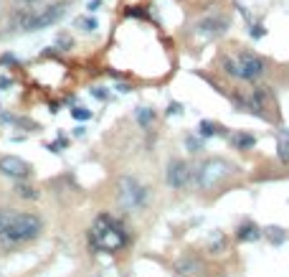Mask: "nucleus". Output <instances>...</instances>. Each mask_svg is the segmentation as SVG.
<instances>
[{
  "mask_svg": "<svg viewBox=\"0 0 289 277\" xmlns=\"http://www.w3.org/2000/svg\"><path fill=\"white\" fill-rule=\"evenodd\" d=\"M231 145H236L238 150H249V147L256 145V138L249 135V133H233L231 135Z\"/></svg>",
  "mask_w": 289,
  "mask_h": 277,
  "instance_id": "nucleus-11",
  "label": "nucleus"
},
{
  "mask_svg": "<svg viewBox=\"0 0 289 277\" xmlns=\"http://www.w3.org/2000/svg\"><path fill=\"white\" fill-rule=\"evenodd\" d=\"M15 3H23V5H33V3H38V0H15Z\"/></svg>",
  "mask_w": 289,
  "mask_h": 277,
  "instance_id": "nucleus-26",
  "label": "nucleus"
},
{
  "mask_svg": "<svg viewBox=\"0 0 289 277\" xmlns=\"http://www.w3.org/2000/svg\"><path fill=\"white\" fill-rule=\"evenodd\" d=\"M185 145H188L190 153H201L203 150V142L198 140V138H185Z\"/></svg>",
  "mask_w": 289,
  "mask_h": 277,
  "instance_id": "nucleus-17",
  "label": "nucleus"
},
{
  "mask_svg": "<svg viewBox=\"0 0 289 277\" xmlns=\"http://www.w3.org/2000/svg\"><path fill=\"white\" fill-rule=\"evenodd\" d=\"M0 64H15V56H13V54H5V56H0Z\"/></svg>",
  "mask_w": 289,
  "mask_h": 277,
  "instance_id": "nucleus-25",
  "label": "nucleus"
},
{
  "mask_svg": "<svg viewBox=\"0 0 289 277\" xmlns=\"http://www.w3.org/2000/svg\"><path fill=\"white\" fill-rule=\"evenodd\" d=\"M71 44H74V41H71L69 36H58V46H63L61 51H69V49H71Z\"/></svg>",
  "mask_w": 289,
  "mask_h": 277,
  "instance_id": "nucleus-21",
  "label": "nucleus"
},
{
  "mask_svg": "<svg viewBox=\"0 0 289 277\" xmlns=\"http://www.w3.org/2000/svg\"><path fill=\"white\" fill-rule=\"evenodd\" d=\"M0 173L8 176V178L20 181V178H28L31 176V165L26 160L15 158V155H5V158H0Z\"/></svg>",
  "mask_w": 289,
  "mask_h": 277,
  "instance_id": "nucleus-9",
  "label": "nucleus"
},
{
  "mask_svg": "<svg viewBox=\"0 0 289 277\" xmlns=\"http://www.w3.org/2000/svg\"><path fill=\"white\" fill-rule=\"evenodd\" d=\"M92 94H94V97H97V99H102V102H104V99H107V92H104V89H102V87H94V89H92Z\"/></svg>",
  "mask_w": 289,
  "mask_h": 277,
  "instance_id": "nucleus-23",
  "label": "nucleus"
},
{
  "mask_svg": "<svg viewBox=\"0 0 289 277\" xmlns=\"http://www.w3.org/2000/svg\"><path fill=\"white\" fill-rule=\"evenodd\" d=\"M15 191H18V196H23V199H36V196H38L36 191H33L31 186H26V183H18Z\"/></svg>",
  "mask_w": 289,
  "mask_h": 277,
  "instance_id": "nucleus-16",
  "label": "nucleus"
},
{
  "mask_svg": "<svg viewBox=\"0 0 289 277\" xmlns=\"http://www.w3.org/2000/svg\"><path fill=\"white\" fill-rule=\"evenodd\" d=\"M198 130H201V138H213V135L221 133V127L216 122H211V120H203L201 125H198Z\"/></svg>",
  "mask_w": 289,
  "mask_h": 277,
  "instance_id": "nucleus-13",
  "label": "nucleus"
},
{
  "mask_svg": "<svg viewBox=\"0 0 289 277\" xmlns=\"http://www.w3.org/2000/svg\"><path fill=\"white\" fill-rule=\"evenodd\" d=\"M224 69L226 74L236 76V79H243V81H256L261 74H264V59H259L256 54H238L233 59H226L224 61Z\"/></svg>",
  "mask_w": 289,
  "mask_h": 277,
  "instance_id": "nucleus-4",
  "label": "nucleus"
},
{
  "mask_svg": "<svg viewBox=\"0 0 289 277\" xmlns=\"http://www.w3.org/2000/svg\"><path fill=\"white\" fill-rule=\"evenodd\" d=\"M71 115H74L76 120H81V122H84V120H92V110H84V107H74Z\"/></svg>",
  "mask_w": 289,
  "mask_h": 277,
  "instance_id": "nucleus-18",
  "label": "nucleus"
},
{
  "mask_svg": "<svg viewBox=\"0 0 289 277\" xmlns=\"http://www.w3.org/2000/svg\"><path fill=\"white\" fill-rule=\"evenodd\" d=\"M135 117H137V122H140L142 127H150V125L155 122V112H152L150 107H137Z\"/></svg>",
  "mask_w": 289,
  "mask_h": 277,
  "instance_id": "nucleus-12",
  "label": "nucleus"
},
{
  "mask_svg": "<svg viewBox=\"0 0 289 277\" xmlns=\"http://www.w3.org/2000/svg\"><path fill=\"white\" fill-rule=\"evenodd\" d=\"M66 10H69V3H54V5L41 8V10L23 8L20 13H15L13 26L20 28V31H43V28L58 23V20L66 15Z\"/></svg>",
  "mask_w": 289,
  "mask_h": 277,
  "instance_id": "nucleus-3",
  "label": "nucleus"
},
{
  "mask_svg": "<svg viewBox=\"0 0 289 277\" xmlns=\"http://www.w3.org/2000/svg\"><path fill=\"white\" fill-rule=\"evenodd\" d=\"M76 26H79L81 31H97V28H99L97 18H79V20H76Z\"/></svg>",
  "mask_w": 289,
  "mask_h": 277,
  "instance_id": "nucleus-14",
  "label": "nucleus"
},
{
  "mask_svg": "<svg viewBox=\"0 0 289 277\" xmlns=\"http://www.w3.org/2000/svg\"><path fill=\"white\" fill-rule=\"evenodd\" d=\"M99 5H102V0H89V13H94V10H99Z\"/></svg>",
  "mask_w": 289,
  "mask_h": 277,
  "instance_id": "nucleus-24",
  "label": "nucleus"
},
{
  "mask_svg": "<svg viewBox=\"0 0 289 277\" xmlns=\"http://www.w3.org/2000/svg\"><path fill=\"white\" fill-rule=\"evenodd\" d=\"M266 237L272 239V244H282V242H284V234H282V229H274V226L266 229Z\"/></svg>",
  "mask_w": 289,
  "mask_h": 277,
  "instance_id": "nucleus-15",
  "label": "nucleus"
},
{
  "mask_svg": "<svg viewBox=\"0 0 289 277\" xmlns=\"http://www.w3.org/2000/svg\"><path fill=\"white\" fill-rule=\"evenodd\" d=\"M41 219L33 214H18L10 208H0V244L18 247L36 239L41 234Z\"/></svg>",
  "mask_w": 289,
  "mask_h": 277,
  "instance_id": "nucleus-1",
  "label": "nucleus"
},
{
  "mask_svg": "<svg viewBox=\"0 0 289 277\" xmlns=\"http://www.w3.org/2000/svg\"><path fill=\"white\" fill-rule=\"evenodd\" d=\"M236 237H238V242H256V239H261V229L256 224H243Z\"/></svg>",
  "mask_w": 289,
  "mask_h": 277,
  "instance_id": "nucleus-10",
  "label": "nucleus"
},
{
  "mask_svg": "<svg viewBox=\"0 0 289 277\" xmlns=\"http://www.w3.org/2000/svg\"><path fill=\"white\" fill-rule=\"evenodd\" d=\"M190 181V168L183 160H170L168 170H165V183L170 188H185Z\"/></svg>",
  "mask_w": 289,
  "mask_h": 277,
  "instance_id": "nucleus-8",
  "label": "nucleus"
},
{
  "mask_svg": "<svg viewBox=\"0 0 289 277\" xmlns=\"http://www.w3.org/2000/svg\"><path fill=\"white\" fill-rule=\"evenodd\" d=\"M89 242H92V247L99 249V252H117V249H122L129 242V237H127L124 226L115 216L102 214L94 221L92 231H89Z\"/></svg>",
  "mask_w": 289,
  "mask_h": 277,
  "instance_id": "nucleus-2",
  "label": "nucleus"
},
{
  "mask_svg": "<svg viewBox=\"0 0 289 277\" xmlns=\"http://www.w3.org/2000/svg\"><path fill=\"white\" fill-rule=\"evenodd\" d=\"M63 145H66V138H58L56 142L49 145V150H51V153H61V147H63Z\"/></svg>",
  "mask_w": 289,
  "mask_h": 277,
  "instance_id": "nucleus-20",
  "label": "nucleus"
},
{
  "mask_svg": "<svg viewBox=\"0 0 289 277\" xmlns=\"http://www.w3.org/2000/svg\"><path fill=\"white\" fill-rule=\"evenodd\" d=\"M165 115H168V117H173V115H183V104H180V102H170V104H168V110H165Z\"/></svg>",
  "mask_w": 289,
  "mask_h": 277,
  "instance_id": "nucleus-19",
  "label": "nucleus"
},
{
  "mask_svg": "<svg viewBox=\"0 0 289 277\" xmlns=\"http://www.w3.org/2000/svg\"><path fill=\"white\" fill-rule=\"evenodd\" d=\"M145 199H147V191H145V186H140L137 178H129L127 176V178L119 181V201H122V206L127 211L140 208L145 204Z\"/></svg>",
  "mask_w": 289,
  "mask_h": 277,
  "instance_id": "nucleus-6",
  "label": "nucleus"
},
{
  "mask_svg": "<svg viewBox=\"0 0 289 277\" xmlns=\"http://www.w3.org/2000/svg\"><path fill=\"white\" fill-rule=\"evenodd\" d=\"M226 28H229V18H224V15H208V18H203L201 23L195 26V33L201 36V38H218L221 33H226Z\"/></svg>",
  "mask_w": 289,
  "mask_h": 277,
  "instance_id": "nucleus-7",
  "label": "nucleus"
},
{
  "mask_svg": "<svg viewBox=\"0 0 289 277\" xmlns=\"http://www.w3.org/2000/svg\"><path fill=\"white\" fill-rule=\"evenodd\" d=\"M231 173H233V168L226 160H221V158L206 160L201 168H198V186H201V188H213L224 178H229Z\"/></svg>",
  "mask_w": 289,
  "mask_h": 277,
  "instance_id": "nucleus-5",
  "label": "nucleus"
},
{
  "mask_svg": "<svg viewBox=\"0 0 289 277\" xmlns=\"http://www.w3.org/2000/svg\"><path fill=\"white\" fill-rule=\"evenodd\" d=\"M249 33H251L254 38H261V36H264V28H261V23H251V28H249Z\"/></svg>",
  "mask_w": 289,
  "mask_h": 277,
  "instance_id": "nucleus-22",
  "label": "nucleus"
}]
</instances>
